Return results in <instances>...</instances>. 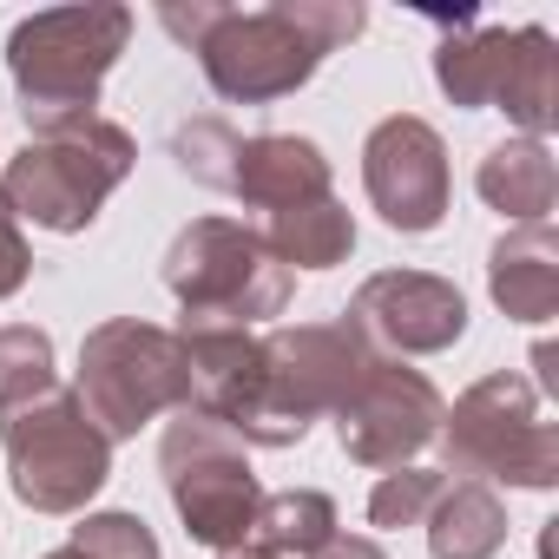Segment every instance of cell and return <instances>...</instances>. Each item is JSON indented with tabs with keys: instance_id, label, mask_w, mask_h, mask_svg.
Listing matches in <instances>:
<instances>
[{
	"instance_id": "cell-1",
	"label": "cell",
	"mask_w": 559,
	"mask_h": 559,
	"mask_svg": "<svg viewBox=\"0 0 559 559\" xmlns=\"http://www.w3.org/2000/svg\"><path fill=\"white\" fill-rule=\"evenodd\" d=\"M165 34L185 40L230 106H270L310 86V73L369 27L362 0H270V8H224V0H165Z\"/></svg>"
},
{
	"instance_id": "cell-2",
	"label": "cell",
	"mask_w": 559,
	"mask_h": 559,
	"mask_svg": "<svg viewBox=\"0 0 559 559\" xmlns=\"http://www.w3.org/2000/svg\"><path fill=\"white\" fill-rule=\"evenodd\" d=\"M126 40H132V8H119V0L47 8L8 34V73H14V93H21L34 139L60 132L73 119H93L99 86L119 67Z\"/></svg>"
},
{
	"instance_id": "cell-3",
	"label": "cell",
	"mask_w": 559,
	"mask_h": 559,
	"mask_svg": "<svg viewBox=\"0 0 559 559\" xmlns=\"http://www.w3.org/2000/svg\"><path fill=\"white\" fill-rule=\"evenodd\" d=\"M165 290L178 297L185 323L250 330V323H270L290 310L297 270L276 263L263 230H250L237 217H198L165 250Z\"/></svg>"
},
{
	"instance_id": "cell-4",
	"label": "cell",
	"mask_w": 559,
	"mask_h": 559,
	"mask_svg": "<svg viewBox=\"0 0 559 559\" xmlns=\"http://www.w3.org/2000/svg\"><path fill=\"white\" fill-rule=\"evenodd\" d=\"M132 165H139L132 132L93 112V119H73V126H60V132L27 139V145L8 158V171H0V198H8L14 217H34L40 230L73 237V230H86V224L99 217V204L132 178Z\"/></svg>"
},
{
	"instance_id": "cell-5",
	"label": "cell",
	"mask_w": 559,
	"mask_h": 559,
	"mask_svg": "<svg viewBox=\"0 0 559 559\" xmlns=\"http://www.w3.org/2000/svg\"><path fill=\"white\" fill-rule=\"evenodd\" d=\"M376 362V349L349 323H297L263 336V376L250 415L230 428L243 448H297L317 415H336V402L356 389V376Z\"/></svg>"
},
{
	"instance_id": "cell-6",
	"label": "cell",
	"mask_w": 559,
	"mask_h": 559,
	"mask_svg": "<svg viewBox=\"0 0 559 559\" xmlns=\"http://www.w3.org/2000/svg\"><path fill=\"white\" fill-rule=\"evenodd\" d=\"M441 454H448V474H467V480H507V487H559V428L539 415V389L513 369H493L480 376L454 408H441V428H435Z\"/></svg>"
},
{
	"instance_id": "cell-7",
	"label": "cell",
	"mask_w": 559,
	"mask_h": 559,
	"mask_svg": "<svg viewBox=\"0 0 559 559\" xmlns=\"http://www.w3.org/2000/svg\"><path fill=\"white\" fill-rule=\"evenodd\" d=\"M73 402L93 415V428L106 441L139 435L165 408L171 415L191 408V362H185L178 330H158V323H139V317H112V323L86 330Z\"/></svg>"
},
{
	"instance_id": "cell-8",
	"label": "cell",
	"mask_w": 559,
	"mask_h": 559,
	"mask_svg": "<svg viewBox=\"0 0 559 559\" xmlns=\"http://www.w3.org/2000/svg\"><path fill=\"white\" fill-rule=\"evenodd\" d=\"M158 467H165V493L198 546H211V552L250 546V520H257L263 487L250 474L243 441L217 415L178 408V421L158 441Z\"/></svg>"
},
{
	"instance_id": "cell-9",
	"label": "cell",
	"mask_w": 559,
	"mask_h": 559,
	"mask_svg": "<svg viewBox=\"0 0 559 559\" xmlns=\"http://www.w3.org/2000/svg\"><path fill=\"white\" fill-rule=\"evenodd\" d=\"M0 448H8L14 500L34 513H80L112 480V441L67 389L34 408H14L0 421Z\"/></svg>"
},
{
	"instance_id": "cell-10",
	"label": "cell",
	"mask_w": 559,
	"mask_h": 559,
	"mask_svg": "<svg viewBox=\"0 0 559 559\" xmlns=\"http://www.w3.org/2000/svg\"><path fill=\"white\" fill-rule=\"evenodd\" d=\"M435 428H441V389L389 356H376L356 376V389L336 402V435L356 467H415Z\"/></svg>"
},
{
	"instance_id": "cell-11",
	"label": "cell",
	"mask_w": 559,
	"mask_h": 559,
	"mask_svg": "<svg viewBox=\"0 0 559 559\" xmlns=\"http://www.w3.org/2000/svg\"><path fill=\"white\" fill-rule=\"evenodd\" d=\"M362 185H369V204L382 211L389 230H402V237L441 230V217L454 204L441 132L428 119H415V112L382 119L369 132V145H362Z\"/></svg>"
},
{
	"instance_id": "cell-12",
	"label": "cell",
	"mask_w": 559,
	"mask_h": 559,
	"mask_svg": "<svg viewBox=\"0 0 559 559\" xmlns=\"http://www.w3.org/2000/svg\"><path fill=\"white\" fill-rule=\"evenodd\" d=\"M369 349H382L389 362L402 356H441L467 336V297L435 270H376L356 290L349 317H343Z\"/></svg>"
},
{
	"instance_id": "cell-13",
	"label": "cell",
	"mask_w": 559,
	"mask_h": 559,
	"mask_svg": "<svg viewBox=\"0 0 559 559\" xmlns=\"http://www.w3.org/2000/svg\"><path fill=\"white\" fill-rule=\"evenodd\" d=\"M230 198H243V204H257V211H290V204L330 198V158H323L317 139L257 132V139H243V152H237Z\"/></svg>"
},
{
	"instance_id": "cell-14",
	"label": "cell",
	"mask_w": 559,
	"mask_h": 559,
	"mask_svg": "<svg viewBox=\"0 0 559 559\" xmlns=\"http://www.w3.org/2000/svg\"><path fill=\"white\" fill-rule=\"evenodd\" d=\"M487 290L513 323H552V310H559V237H552V224H513L493 243Z\"/></svg>"
},
{
	"instance_id": "cell-15",
	"label": "cell",
	"mask_w": 559,
	"mask_h": 559,
	"mask_svg": "<svg viewBox=\"0 0 559 559\" xmlns=\"http://www.w3.org/2000/svg\"><path fill=\"white\" fill-rule=\"evenodd\" d=\"M480 198L513 217V224H546L552 204H559V165L546 152V139H500L487 158H480Z\"/></svg>"
},
{
	"instance_id": "cell-16",
	"label": "cell",
	"mask_w": 559,
	"mask_h": 559,
	"mask_svg": "<svg viewBox=\"0 0 559 559\" xmlns=\"http://www.w3.org/2000/svg\"><path fill=\"white\" fill-rule=\"evenodd\" d=\"M421 526H428L435 559H493L507 546V507L480 480H448Z\"/></svg>"
},
{
	"instance_id": "cell-17",
	"label": "cell",
	"mask_w": 559,
	"mask_h": 559,
	"mask_svg": "<svg viewBox=\"0 0 559 559\" xmlns=\"http://www.w3.org/2000/svg\"><path fill=\"white\" fill-rule=\"evenodd\" d=\"M513 60H520V27H474L461 40H441L435 80L454 106H500Z\"/></svg>"
},
{
	"instance_id": "cell-18",
	"label": "cell",
	"mask_w": 559,
	"mask_h": 559,
	"mask_svg": "<svg viewBox=\"0 0 559 559\" xmlns=\"http://www.w3.org/2000/svg\"><path fill=\"white\" fill-rule=\"evenodd\" d=\"M263 243L276 250L284 270H336L356 250V217L336 198H310V204H290V211H270Z\"/></svg>"
},
{
	"instance_id": "cell-19",
	"label": "cell",
	"mask_w": 559,
	"mask_h": 559,
	"mask_svg": "<svg viewBox=\"0 0 559 559\" xmlns=\"http://www.w3.org/2000/svg\"><path fill=\"white\" fill-rule=\"evenodd\" d=\"M500 112L520 126V139H546L559 126V47L546 27H520V60L500 93Z\"/></svg>"
},
{
	"instance_id": "cell-20",
	"label": "cell",
	"mask_w": 559,
	"mask_h": 559,
	"mask_svg": "<svg viewBox=\"0 0 559 559\" xmlns=\"http://www.w3.org/2000/svg\"><path fill=\"white\" fill-rule=\"evenodd\" d=\"M336 539V500L317 493V487H284V493H263L257 500V520H250V546L263 552H317Z\"/></svg>"
},
{
	"instance_id": "cell-21",
	"label": "cell",
	"mask_w": 559,
	"mask_h": 559,
	"mask_svg": "<svg viewBox=\"0 0 559 559\" xmlns=\"http://www.w3.org/2000/svg\"><path fill=\"white\" fill-rule=\"evenodd\" d=\"M60 395V369H53V336L34 323H8L0 330V415L34 408Z\"/></svg>"
},
{
	"instance_id": "cell-22",
	"label": "cell",
	"mask_w": 559,
	"mask_h": 559,
	"mask_svg": "<svg viewBox=\"0 0 559 559\" xmlns=\"http://www.w3.org/2000/svg\"><path fill=\"white\" fill-rule=\"evenodd\" d=\"M237 152H243V132L230 126V119H185L178 132H171V158H178V171L185 178H198V185H211V191H230V178H237Z\"/></svg>"
},
{
	"instance_id": "cell-23",
	"label": "cell",
	"mask_w": 559,
	"mask_h": 559,
	"mask_svg": "<svg viewBox=\"0 0 559 559\" xmlns=\"http://www.w3.org/2000/svg\"><path fill=\"white\" fill-rule=\"evenodd\" d=\"M441 487H448V474H435V467H389L369 493V526H389V533L421 526L428 507L441 500Z\"/></svg>"
},
{
	"instance_id": "cell-24",
	"label": "cell",
	"mask_w": 559,
	"mask_h": 559,
	"mask_svg": "<svg viewBox=\"0 0 559 559\" xmlns=\"http://www.w3.org/2000/svg\"><path fill=\"white\" fill-rule=\"evenodd\" d=\"M67 546H80L86 559H165V552H158V533H152L139 513H126V507L86 513Z\"/></svg>"
},
{
	"instance_id": "cell-25",
	"label": "cell",
	"mask_w": 559,
	"mask_h": 559,
	"mask_svg": "<svg viewBox=\"0 0 559 559\" xmlns=\"http://www.w3.org/2000/svg\"><path fill=\"white\" fill-rule=\"evenodd\" d=\"M27 270H34V250H27V237H21V217L8 211V198H0V304L27 284Z\"/></svg>"
},
{
	"instance_id": "cell-26",
	"label": "cell",
	"mask_w": 559,
	"mask_h": 559,
	"mask_svg": "<svg viewBox=\"0 0 559 559\" xmlns=\"http://www.w3.org/2000/svg\"><path fill=\"white\" fill-rule=\"evenodd\" d=\"M310 559H389V552H382L376 539H362V533H336V539H330V546H317Z\"/></svg>"
},
{
	"instance_id": "cell-27",
	"label": "cell",
	"mask_w": 559,
	"mask_h": 559,
	"mask_svg": "<svg viewBox=\"0 0 559 559\" xmlns=\"http://www.w3.org/2000/svg\"><path fill=\"white\" fill-rule=\"evenodd\" d=\"M217 559H276V552H263V546H230V552H217Z\"/></svg>"
},
{
	"instance_id": "cell-28",
	"label": "cell",
	"mask_w": 559,
	"mask_h": 559,
	"mask_svg": "<svg viewBox=\"0 0 559 559\" xmlns=\"http://www.w3.org/2000/svg\"><path fill=\"white\" fill-rule=\"evenodd\" d=\"M47 559H86V552H80V546H60V552H47Z\"/></svg>"
}]
</instances>
